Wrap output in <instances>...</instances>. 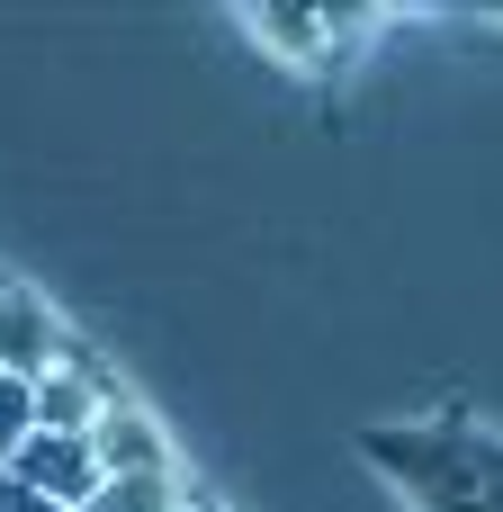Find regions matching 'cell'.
Returning <instances> with one entry per match:
<instances>
[{
    "mask_svg": "<svg viewBox=\"0 0 503 512\" xmlns=\"http://www.w3.org/2000/svg\"><path fill=\"white\" fill-rule=\"evenodd\" d=\"M63 351H72V333H63V315L36 297V288H0V378H18V387H36L45 369H63Z\"/></svg>",
    "mask_w": 503,
    "mask_h": 512,
    "instance_id": "obj_1",
    "label": "cell"
},
{
    "mask_svg": "<svg viewBox=\"0 0 503 512\" xmlns=\"http://www.w3.org/2000/svg\"><path fill=\"white\" fill-rule=\"evenodd\" d=\"M0 477H18L27 495H45V504H63V512H81L99 495V459H90V441H72V432H27Z\"/></svg>",
    "mask_w": 503,
    "mask_h": 512,
    "instance_id": "obj_2",
    "label": "cell"
},
{
    "mask_svg": "<svg viewBox=\"0 0 503 512\" xmlns=\"http://www.w3.org/2000/svg\"><path fill=\"white\" fill-rule=\"evenodd\" d=\"M90 459H99V477H180L162 423H153L135 396H108V405H99V423H90Z\"/></svg>",
    "mask_w": 503,
    "mask_h": 512,
    "instance_id": "obj_3",
    "label": "cell"
},
{
    "mask_svg": "<svg viewBox=\"0 0 503 512\" xmlns=\"http://www.w3.org/2000/svg\"><path fill=\"white\" fill-rule=\"evenodd\" d=\"M81 512H189V504H180V477H99V495Z\"/></svg>",
    "mask_w": 503,
    "mask_h": 512,
    "instance_id": "obj_4",
    "label": "cell"
},
{
    "mask_svg": "<svg viewBox=\"0 0 503 512\" xmlns=\"http://www.w3.org/2000/svg\"><path fill=\"white\" fill-rule=\"evenodd\" d=\"M252 36L270 45V54H324V9H252Z\"/></svg>",
    "mask_w": 503,
    "mask_h": 512,
    "instance_id": "obj_5",
    "label": "cell"
},
{
    "mask_svg": "<svg viewBox=\"0 0 503 512\" xmlns=\"http://www.w3.org/2000/svg\"><path fill=\"white\" fill-rule=\"evenodd\" d=\"M36 432V405H27V387L18 378H0V468H9V450Z\"/></svg>",
    "mask_w": 503,
    "mask_h": 512,
    "instance_id": "obj_6",
    "label": "cell"
},
{
    "mask_svg": "<svg viewBox=\"0 0 503 512\" xmlns=\"http://www.w3.org/2000/svg\"><path fill=\"white\" fill-rule=\"evenodd\" d=\"M0 512H63V504H45V495H27L18 477H0Z\"/></svg>",
    "mask_w": 503,
    "mask_h": 512,
    "instance_id": "obj_7",
    "label": "cell"
},
{
    "mask_svg": "<svg viewBox=\"0 0 503 512\" xmlns=\"http://www.w3.org/2000/svg\"><path fill=\"white\" fill-rule=\"evenodd\" d=\"M0 288H9V279H0Z\"/></svg>",
    "mask_w": 503,
    "mask_h": 512,
    "instance_id": "obj_8",
    "label": "cell"
}]
</instances>
